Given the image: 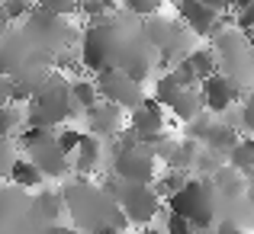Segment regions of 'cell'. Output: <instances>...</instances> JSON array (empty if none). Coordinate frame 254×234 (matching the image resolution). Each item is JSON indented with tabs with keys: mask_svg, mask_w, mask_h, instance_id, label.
I'll use <instances>...</instances> for the list:
<instances>
[{
	"mask_svg": "<svg viewBox=\"0 0 254 234\" xmlns=\"http://www.w3.org/2000/svg\"><path fill=\"white\" fill-rule=\"evenodd\" d=\"M171 205V215L184 218L190 228H209L216 222V209H219V196L212 189L209 180H187L184 189L174 192L168 199Z\"/></svg>",
	"mask_w": 254,
	"mask_h": 234,
	"instance_id": "1",
	"label": "cell"
},
{
	"mask_svg": "<svg viewBox=\"0 0 254 234\" xmlns=\"http://www.w3.org/2000/svg\"><path fill=\"white\" fill-rule=\"evenodd\" d=\"M71 116V96H68V84L58 80L52 74L49 80H39V90L32 93V116L29 125L39 132L52 129V125H62Z\"/></svg>",
	"mask_w": 254,
	"mask_h": 234,
	"instance_id": "2",
	"label": "cell"
},
{
	"mask_svg": "<svg viewBox=\"0 0 254 234\" xmlns=\"http://www.w3.org/2000/svg\"><path fill=\"white\" fill-rule=\"evenodd\" d=\"M106 192H110V202L119 209V215L126 222H135V225H148L151 218L158 215L161 209V199H158V189L151 186H142V183H123V180H113L106 183Z\"/></svg>",
	"mask_w": 254,
	"mask_h": 234,
	"instance_id": "3",
	"label": "cell"
},
{
	"mask_svg": "<svg viewBox=\"0 0 254 234\" xmlns=\"http://www.w3.org/2000/svg\"><path fill=\"white\" fill-rule=\"evenodd\" d=\"M155 164L158 160H155V151L151 148L138 144L132 135L119 138V151H116V157H113V173H116V180L148 186L151 180H155Z\"/></svg>",
	"mask_w": 254,
	"mask_h": 234,
	"instance_id": "4",
	"label": "cell"
},
{
	"mask_svg": "<svg viewBox=\"0 0 254 234\" xmlns=\"http://www.w3.org/2000/svg\"><path fill=\"white\" fill-rule=\"evenodd\" d=\"M97 87V96L106 99V106L113 109H138L145 103V93H142V84H135L126 71H100V77L93 80Z\"/></svg>",
	"mask_w": 254,
	"mask_h": 234,
	"instance_id": "5",
	"label": "cell"
},
{
	"mask_svg": "<svg viewBox=\"0 0 254 234\" xmlns=\"http://www.w3.org/2000/svg\"><path fill=\"white\" fill-rule=\"evenodd\" d=\"M155 103H164L168 109L174 112L177 119H184V122H193V119L199 116V93L196 90H187V87H180L177 80L171 74L158 80V99Z\"/></svg>",
	"mask_w": 254,
	"mask_h": 234,
	"instance_id": "6",
	"label": "cell"
},
{
	"mask_svg": "<svg viewBox=\"0 0 254 234\" xmlns=\"http://www.w3.org/2000/svg\"><path fill=\"white\" fill-rule=\"evenodd\" d=\"M129 135L135 138L138 144H145V148H151V144L158 141V138L164 135V112L161 106L155 103V99H145L138 109H132V119H129Z\"/></svg>",
	"mask_w": 254,
	"mask_h": 234,
	"instance_id": "7",
	"label": "cell"
},
{
	"mask_svg": "<svg viewBox=\"0 0 254 234\" xmlns=\"http://www.w3.org/2000/svg\"><path fill=\"white\" fill-rule=\"evenodd\" d=\"M32 218V202L26 199L23 189L6 186L0 189V234H13L23 228V222Z\"/></svg>",
	"mask_w": 254,
	"mask_h": 234,
	"instance_id": "8",
	"label": "cell"
},
{
	"mask_svg": "<svg viewBox=\"0 0 254 234\" xmlns=\"http://www.w3.org/2000/svg\"><path fill=\"white\" fill-rule=\"evenodd\" d=\"M26 151H29V164L42 173V180L45 177H64V173H68V157L58 151V144H55L52 135L39 138V141L29 144Z\"/></svg>",
	"mask_w": 254,
	"mask_h": 234,
	"instance_id": "9",
	"label": "cell"
},
{
	"mask_svg": "<svg viewBox=\"0 0 254 234\" xmlns=\"http://www.w3.org/2000/svg\"><path fill=\"white\" fill-rule=\"evenodd\" d=\"M245 96V90L235 84V80H229L225 74H212V77H206L203 80V96L199 99H206V106H209L212 112H225L232 103H238V99Z\"/></svg>",
	"mask_w": 254,
	"mask_h": 234,
	"instance_id": "10",
	"label": "cell"
},
{
	"mask_svg": "<svg viewBox=\"0 0 254 234\" xmlns=\"http://www.w3.org/2000/svg\"><path fill=\"white\" fill-rule=\"evenodd\" d=\"M225 10H229L225 3H212V0H203V3H180V16L187 19V26H190L196 36L216 32V26H219V19H222Z\"/></svg>",
	"mask_w": 254,
	"mask_h": 234,
	"instance_id": "11",
	"label": "cell"
},
{
	"mask_svg": "<svg viewBox=\"0 0 254 234\" xmlns=\"http://www.w3.org/2000/svg\"><path fill=\"white\" fill-rule=\"evenodd\" d=\"M87 122H90L93 135H113V132H119V125H123V112L106 106V103H97L87 112Z\"/></svg>",
	"mask_w": 254,
	"mask_h": 234,
	"instance_id": "12",
	"label": "cell"
},
{
	"mask_svg": "<svg viewBox=\"0 0 254 234\" xmlns=\"http://www.w3.org/2000/svg\"><path fill=\"white\" fill-rule=\"evenodd\" d=\"M216 61H219V58L212 55L209 48H193L190 55H187L184 64H187V71H190L196 80H206V77L216 74Z\"/></svg>",
	"mask_w": 254,
	"mask_h": 234,
	"instance_id": "13",
	"label": "cell"
},
{
	"mask_svg": "<svg viewBox=\"0 0 254 234\" xmlns=\"http://www.w3.org/2000/svg\"><path fill=\"white\" fill-rule=\"evenodd\" d=\"M77 173H93L100 167V141L93 135H84L77 144Z\"/></svg>",
	"mask_w": 254,
	"mask_h": 234,
	"instance_id": "14",
	"label": "cell"
},
{
	"mask_svg": "<svg viewBox=\"0 0 254 234\" xmlns=\"http://www.w3.org/2000/svg\"><path fill=\"white\" fill-rule=\"evenodd\" d=\"M203 141L212 148V154H222V151H232L238 144V135L235 129H229V125H209L203 135Z\"/></svg>",
	"mask_w": 254,
	"mask_h": 234,
	"instance_id": "15",
	"label": "cell"
},
{
	"mask_svg": "<svg viewBox=\"0 0 254 234\" xmlns=\"http://www.w3.org/2000/svg\"><path fill=\"white\" fill-rule=\"evenodd\" d=\"M10 180H13V186H16V189H32V186H39L42 183V173L36 170V167L29 164V160H19L16 157V164L10 167Z\"/></svg>",
	"mask_w": 254,
	"mask_h": 234,
	"instance_id": "16",
	"label": "cell"
},
{
	"mask_svg": "<svg viewBox=\"0 0 254 234\" xmlns=\"http://www.w3.org/2000/svg\"><path fill=\"white\" fill-rule=\"evenodd\" d=\"M196 157H199V144L190 141V138H187V141H180V144H174L171 154H168L171 167H174L177 173H184L187 167H193V164H196Z\"/></svg>",
	"mask_w": 254,
	"mask_h": 234,
	"instance_id": "17",
	"label": "cell"
},
{
	"mask_svg": "<svg viewBox=\"0 0 254 234\" xmlns=\"http://www.w3.org/2000/svg\"><path fill=\"white\" fill-rule=\"evenodd\" d=\"M62 192H42V196L32 202V215L39 218V222H55L58 215H62Z\"/></svg>",
	"mask_w": 254,
	"mask_h": 234,
	"instance_id": "18",
	"label": "cell"
},
{
	"mask_svg": "<svg viewBox=\"0 0 254 234\" xmlns=\"http://www.w3.org/2000/svg\"><path fill=\"white\" fill-rule=\"evenodd\" d=\"M68 96H71V106H81V109L90 112L93 106L100 103L97 96V87H93V80H74V84H68Z\"/></svg>",
	"mask_w": 254,
	"mask_h": 234,
	"instance_id": "19",
	"label": "cell"
},
{
	"mask_svg": "<svg viewBox=\"0 0 254 234\" xmlns=\"http://www.w3.org/2000/svg\"><path fill=\"white\" fill-rule=\"evenodd\" d=\"M229 164H232V170L242 173V177L254 170V144L248 141V138H245V141H238L235 148L229 151Z\"/></svg>",
	"mask_w": 254,
	"mask_h": 234,
	"instance_id": "20",
	"label": "cell"
},
{
	"mask_svg": "<svg viewBox=\"0 0 254 234\" xmlns=\"http://www.w3.org/2000/svg\"><path fill=\"white\" fill-rule=\"evenodd\" d=\"M19 122H23V112H19L16 106H3V109H0V141H6V138L19 129Z\"/></svg>",
	"mask_w": 254,
	"mask_h": 234,
	"instance_id": "21",
	"label": "cell"
},
{
	"mask_svg": "<svg viewBox=\"0 0 254 234\" xmlns=\"http://www.w3.org/2000/svg\"><path fill=\"white\" fill-rule=\"evenodd\" d=\"M81 138H84V132H77V129H64L62 135L55 138V144H58V151H62V154L68 157L71 151H77V144H81Z\"/></svg>",
	"mask_w": 254,
	"mask_h": 234,
	"instance_id": "22",
	"label": "cell"
},
{
	"mask_svg": "<svg viewBox=\"0 0 254 234\" xmlns=\"http://www.w3.org/2000/svg\"><path fill=\"white\" fill-rule=\"evenodd\" d=\"M184 183H187V173H177V170H171L168 177H164V183H161V192L158 196H174V192H180L184 189Z\"/></svg>",
	"mask_w": 254,
	"mask_h": 234,
	"instance_id": "23",
	"label": "cell"
},
{
	"mask_svg": "<svg viewBox=\"0 0 254 234\" xmlns=\"http://www.w3.org/2000/svg\"><path fill=\"white\" fill-rule=\"evenodd\" d=\"M16 164V151L10 141H0V177H10V167Z\"/></svg>",
	"mask_w": 254,
	"mask_h": 234,
	"instance_id": "24",
	"label": "cell"
},
{
	"mask_svg": "<svg viewBox=\"0 0 254 234\" xmlns=\"http://www.w3.org/2000/svg\"><path fill=\"white\" fill-rule=\"evenodd\" d=\"M158 0H129L126 3V10L129 13H138V16H148V13H158Z\"/></svg>",
	"mask_w": 254,
	"mask_h": 234,
	"instance_id": "25",
	"label": "cell"
},
{
	"mask_svg": "<svg viewBox=\"0 0 254 234\" xmlns=\"http://www.w3.org/2000/svg\"><path fill=\"white\" fill-rule=\"evenodd\" d=\"M32 6L29 3H23V0H16V3H3L0 6V13H3L6 19H16V16H26V13H29Z\"/></svg>",
	"mask_w": 254,
	"mask_h": 234,
	"instance_id": "26",
	"label": "cell"
},
{
	"mask_svg": "<svg viewBox=\"0 0 254 234\" xmlns=\"http://www.w3.org/2000/svg\"><path fill=\"white\" fill-rule=\"evenodd\" d=\"M216 234H245V228L238 218H222V222H216Z\"/></svg>",
	"mask_w": 254,
	"mask_h": 234,
	"instance_id": "27",
	"label": "cell"
},
{
	"mask_svg": "<svg viewBox=\"0 0 254 234\" xmlns=\"http://www.w3.org/2000/svg\"><path fill=\"white\" fill-rule=\"evenodd\" d=\"M168 234H196V231H193V228H190V225H187V222H184V218H177V215H171V218H168Z\"/></svg>",
	"mask_w": 254,
	"mask_h": 234,
	"instance_id": "28",
	"label": "cell"
},
{
	"mask_svg": "<svg viewBox=\"0 0 254 234\" xmlns=\"http://www.w3.org/2000/svg\"><path fill=\"white\" fill-rule=\"evenodd\" d=\"M3 106H10V80L0 77V109H3Z\"/></svg>",
	"mask_w": 254,
	"mask_h": 234,
	"instance_id": "29",
	"label": "cell"
},
{
	"mask_svg": "<svg viewBox=\"0 0 254 234\" xmlns=\"http://www.w3.org/2000/svg\"><path fill=\"white\" fill-rule=\"evenodd\" d=\"M77 10H87L90 16H97V13H106V10H113L110 3H84V6H77Z\"/></svg>",
	"mask_w": 254,
	"mask_h": 234,
	"instance_id": "30",
	"label": "cell"
},
{
	"mask_svg": "<svg viewBox=\"0 0 254 234\" xmlns=\"http://www.w3.org/2000/svg\"><path fill=\"white\" fill-rule=\"evenodd\" d=\"M39 234H77L74 228H42Z\"/></svg>",
	"mask_w": 254,
	"mask_h": 234,
	"instance_id": "31",
	"label": "cell"
},
{
	"mask_svg": "<svg viewBox=\"0 0 254 234\" xmlns=\"http://www.w3.org/2000/svg\"><path fill=\"white\" fill-rule=\"evenodd\" d=\"M90 234H123V231H116L113 225H103V228H97V231H90Z\"/></svg>",
	"mask_w": 254,
	"mask_h": 234,
	"instance_id": "32",
	"label": "cell"
}]
</instances>
